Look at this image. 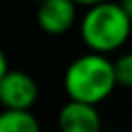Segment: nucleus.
Returning a JSON list of instances; mask_svg holds the SVG:
<instances>
[{"label": "nucleus", "mask_w": 132, "mask_h": 132, "mask_svg": "<svg viewBox=\"0 0 132 132\" xmlns=\"http://www.w3.org/2000/svg\"><path fill=\"white\" fill-rule=\"evenodd\" d=\"M118 87L113 62L107 54L91 52L74 58L64 72V91L68 99H80L99 105Z\"/></svg>", "instance_id": "nucleus-1"}, {"label": "nucleus", "mask_w": 132, "mask_h": 132, "mask_svg": "<svg viewBox=\"0 0 132 132\" xmlns=\"http://www.w3.org/2000/svg\"><path fill=\"white\" fill-rule=\"evenodd\" d=\"M58 126L64 132H99L101 130V116L95 103L68 99L58 113Z\"/></svg>", "instance_id": "nucleus-5"}, {"label": "nucleus", "mask_w": 132, "mask_h": 132, "mask_svg": "<svg viewBox=\"0 0 132 132\" xmlns=\"http://www.w3.org/2000/svg\"><path fill=\"white\" fill-rule=\"evenodd\" d=\"M74 0H41L37 2V25L47 35H64L76 23Z\"/></svg>", "instance_id": "nucleus-4"}, {"label": "nucleus", "mask_w": 132, "mask_h": 132, "mask_svg": "<svg viewBox=\"0 0 132 132\" xmlns=\"http://www.w3.org/2000/svg\"><path fill=\"white\" fill-rule=\"evenodd\" d=\"M39 97L37 80L23 70H6L0 78V105L12 109H31Z\"/></svg>", "instance_id": "nucleus-3"}, {"label": "nucleus", "mask_w": 132, "mask_h": 132, "mask_svg": "<svg viewBox=\"0 0 132 132\" xmlns=\"http://www.w3.org/2000/svg\"><path fill=\"white\" fill-rule=\"evenodd\" d=\"M39 122L31 109L2 107L0 111V132H37Z\"/></svg>", "instance_id": "nucleus-6"}, {"label": "nucleus", "mask_w": 132, "mask_h": 132, "mask_svg": "<svg viewBox=\"0 0 132 132\" xmlns=\"http://www.w3.org/2000/svg\"><path fill=\"white\" fill-rule=\"evenodd\" d=\"M6 70H8V60H6V54H4L2 47H0V78L4 76Z\"/></svg>", "instance_id": "nucleus-8"}, {"label": "nucleus", "mask_w": 132, "mask_h": 132, "mask_svg": "<svg viewBox=\"0 0 132 132\" xmlns=\"http://www.w3.org/2000/svg\"><path fill=\"white\" fill-rule=\"evenodd\" d=\"M33 2H41V0H33Z\"/></svg>", "instance_id": "nucleus-11"}, {"label": "nucleus", "mask_w": 132, "mask_h": 132, "mask_svg": "<svg viewBox=\"0 0 132 132\" xmlns=\"http://www.w3.org/2000/svg\"><path fill=\"white\" fill-rule=\"evenodd\" d=\"M120 4H122V8L126 10V14L132 19V0H120Z\"/></svg>", "instance_id": "nucleus-9"}, {"label": "nucleus", "mask_w": 132, "mask_h": 132, "mask_svg": "<svg viewBox=\"0 0 132 132\" xmlns=\"http://www.w3.org/2000/svg\"><path fill=\"white\" fill-rule=\"evenodd\" d=\"M78 29L82 43L91 52L111 54L128 41L132 33V19L126 14L120 2L103 0L87 6Z\"/></svg>", "instance_id": "nucleus-2"}, {"label": "nucleus", "mask_w": 132, "mask_h": 132, "mask_svg": "<svg viewBox=\"0 0 132 132\" xmlns=\"http://www.w3.org/2000/svg\"><path fill=\"white\" fill-rule=\"evenodd\" d=\"M78 6H93V4H97V2H103V0H74Z\"/></svg>", "instance_id": "nucleus-10"}, {"label": "nucleus", "mask_w": 132, "mask_h": 132, "mask_svg": "<svg viewBox=\"0 0 132 132\" xmlns=\"http://www.w3.org/2000/svg\"><path fill=\"white\" fill-rule=\"evenodd\" d=\"M113 68H116V80H118V85L126 87V89H132V52L122 54L113 62Z\"/></svg>", "instance_id": "nucleus-7"}]
</instances>
